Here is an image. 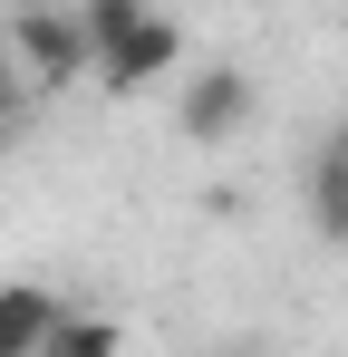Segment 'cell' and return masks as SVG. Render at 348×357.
<instances>
[{"instance_id": "3", "label": "cell", "mask_w": 348, "mask_h": 357, "mask_svg": "<svg viewBox=\"0 0 348 357\" xmlns=\"http://www.w3.org/2000/svg\"><path fill=\"white\" fill-rule=\"evenodd\" d=\"M252 107H261L252 68H194V77H184V97H174V126H184L194 145H223V135L252 126Z\"/></svg>"}, {"instance_id": "8", "label": "cell", "mask_w": 348, "mask_h": 357, "mask_svg": "<svg viewBox=\"0 0 348 357\" xmlns=\"http://www.w3.org/2000/svg\"><path fill=\"white\" fill-rule=\"evenodd\" d=\"M97 10H155V0H97Z\"/></svg>"}, {"instance_id": "1", "label": "cell", "mask_w": 348, "mask_h": 357, "mask_svg": "<svg viewBox=\"0 0 348 357\" xmlns=\"http://www.w3.org/2000/svg\"><path fill=\"white\" fill-rule=\"evenodd\" d=\"M78 39H87V77L116 87V97H136V87L184 68V29L165 10H97V0H78Z\"/></svg>"}, {"instance_id": "2", "label": "cell", "mask_w": 348, "mask_h": 357, "mask_svg": "<svg viewBox=\"0 0 348 357\" xmlns=\"http://www.w3.org/2000/svg\"><path fill=\"white\" fill-rule=\"evenodd\" d=\"M10 59H20L29 87H78V77H87L78 10H10Z\"/></svg>"}, {"instance_id": "4", "label": "cell", "mask_w": 348, "mask_h": 357, "mask_svg": "<svg viewBox=\"0 0 348 357\" xmlns=\"http://www.w3.org/2000/svg\"><path fill=\"white\" fill-rule=\"evenodd\" d=\"M300 203H310L319 241H339V251H348V135H329V145L300 165Z\"/></svg>"}, {"instance_id": "9", "label": "cell", "mask_w": 348, "mask_h": 357, "mask_svg": "<svg viewBox=\"0 0 348 357\" xmlns=\"http://www.w3.org/2000/svg\"><path fill=\"white\" fill-rule=\"evenodd\" d=\"M232 357H261V348H232Z\"/></svg>"}, {"instance_id": "5", "label": "cell", "mask_w": 348, "mask_h": 357, "mask_svg": "<svg viewBox=\"0 0 348 357\" xmlns=\"http://www.w3.org/2000/svg\"><path fill=\"white\" fill-rule=\"evenodd\" d=\"M68 299L39 290V280H0V357H39V338L58 328Z\"/></svg>"}, {"instance_id": "6", "label": "cell", "mask_w": 348, "mask_h": 357, "mask_svg": "<svg viewBox=\"0 0 348 357\" xmlns=\"http://www.w3.org/2000/svg\"><path fill=\"white\" fill-rule=\"evenodd\" d=\"M39 357H126V338H116V319H97V309H58V328L39 338Z\"/></svg>"}, {"instance_id": "7", "label": "cell", "mask_w": 348, "mask_h": 357, "mask_svg": "<svg viewBox=\"0 0 348 357\" xmlns=\"http://www.w3.org/2000/svg\"><path fill=\"white\" fill-rule=\"evenodd\" d=\"M29 116V77H10V68H0V126H20Z\"/></svg>"}]
</instances>
